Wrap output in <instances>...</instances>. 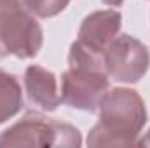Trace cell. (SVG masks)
I'll use <instances>...</instances> for the list:
<instances>
[{
  "label": "cell",
  "instance_id": "6da1fadb",
  "mask_svg": "<svg viewBox=\"0 0 150 148\" xmlns=\"http://www.w3.org/2000/svg\"><path fill=\"white\" fill-rule=\"evenodd\" d=\"M100 122L89 131L87 147H131L147 122L142 96L126 87L107 91L98 105Z\"/></svg>",
  "mask_w": 150,
  "mask_h": 148
},
{
  "label": "cell",
  "instance_id": "7a4b0ae2",
  "mask_svg": "<svg viewBox=\"0 0 150 148\" xmlns=\"http://www.w3.org/2000/svg\"><path fill=\"white\" fill-rule=\"evenodd\" d=\"M68 63L70 70L61 77V101L82 111L98 110V105L108 89L103 54L87 49L80 42H74Z\"/></svg>",
  "mask_w": 150,
  "mask_h": 148
},
{
  "label": "cell",
  "instance_id": "3957f363",
  "mask_svg": "<svg viewBox=\"0 0 150 148\" xmlns=\"http://www.w3.org/2000/svg\"><path fill=\"white\" fill-rule=\"evenodd\" d=\"M42 42L44 33L35 16L19 0H0V59L5 56L33 58Z\"/></svg>",
  "mask_w": 150,
  "mask_h": 148
},
{
  "label": "cell",
  "instance_id": "277c9868",
  "mask_svg": "<svg viewBox=\"0 0 150 148\" xmlns=\"http://www.w3.org/2000/svg\"><path fill=\"white\" fill-rule=\"evenodd\" d=\"M80 132L65 122L28 113L0 134V147H80Z\"/></svg>",
  "mask_w": 150,
  "mask_h": 148
},
{
  "label": "cell",
  "instance_id": "5b68a950",
  "mask_svg": "<svg viewBox=\"0 0 150 148\" xmlns=\"http://www.w3.org/2000/svg\"><path fill=\"white\" fill-rule=\"evenodd\" d=\"M105 70L117 82L133 84L147 73L150 54L145 44L131 35H117L103 54Z\"/></svg>",
  "mask_w": 150,
  "mask_h": 148
},
{
  "label": "cell",
  "instance_id": "8992f818",
  "mask_svg": "<svg viewBox=\"0 0 150 148\" xmlns=\"http://www.w3.org/2000/svg\"><path fill=\"white\" fill-rule=\"evenodd\" d=\"M120 21L122 16L119 11H96L82 21L77 42L94 52L105 54L110 42L119 35Z\"/></svg>",
  "mask_w": 150,
  "mask_h": 148
},
{
  "label": "cell",
  "instance_id": "52a82bcc",
  "mask_svg": "<svg viewBox=\"0 0 150 148\" xmlns=\"http://www.w3.org/2000/svg\"><path fill=\"white\" fill-rule=\"evenodd\" d=\"M25 89L28 99L45 111H54L61 103L56 77L42 66L32 65L25 70Z\"/></svg>",
  "mask_w": 150,
  "mask_h": 148
},
{
  "label": "cell",
  "instance_id": "ba28073f",
  "mask_svg": "<svg viewBox=\"0 0 150 148\" xmlns=\"http://www.w3.org/2000/svg\"><path fill=\"white\" fill-rule=\"evenodd\" d=\"M23 108V92L14 75L0 70V124L12 118Z\"/></svg>",
  "mask_w": 150,
  "mask_h": 148
},
{
  "label": "cell",
  "instance_id": "9c48e42d",
  "mask_svg": "<svg viewBox=\"0 0 150 148\" xmlns=\"http://www.w3.org/2000/svg\"><path fill=\"white\" fill-rule=\"evenodd\" d=\"M26 11H30L37 18H52L59 14L70 0H19Z\"/></svg>",
  "mask_w": 150,
  "mask_h": 148
},
{
  "label": "cell",
  "instance_id": "30bf717a",
  "mask_svg": "<svg viewBox=\"0 0 150 148\" xmlns=\"http://www.w3.org/2000/svg\"><path fill=\"white\" fill-rule=\"evenodd\" d=\"M138 145H140V147H150V129H149V132L138 141Z\"/></svg>",
  "mask_w": 150,
  "mask_h": 148
},
{
  "label": "cell",
  "instance_id": "8fae6325",
  "mask_svg": "<svg viewBox=\"0 0 150 148\" xmlns=\"http://www.w3.org/2000/svg\"><path fill=\"white\" fill-rule=\"evenodd\" d=\"M103 4H107V5H112V7H119L124 0H101Z\"/></svg>",
  "mask_w": 150,
  "mask_h": 148
}]
</instances>
